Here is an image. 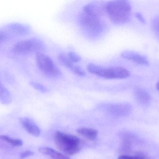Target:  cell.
Segmentation results:
<instances>
[{
    "instance_id": "obj_1",
    "label": "cell",
    "mask_w": 159,
    "mask_h": 159,
    "mask_svg": "<svg viewBox=\"0 0 159 159\" xmlns=\"http://www.w3.org/2000/svg\"><path fill=\"white\" fill-rule=\"evenodd\" d=\"M78 20L82 32L89 39H98L106 30V24L102 17L87 13L83 10L80 13Z\"/></svg>"
},
{
    "instance_id": "obj_2",
    "label": "cell",
    "mask_w": 159,
    "mask_h": 159,
    "mask_svg": "<svg viewBox=\"0 0 159 159\" xmlns=\"http://www.w3.org/2000/svg\"><path fill=\"white\" fill-rule=\"evenodd\" d=\"M132 7L126 0L109 1L106 4V14L114 24L121 25L129 22L131 18Z\"/></svg>"
},
{
    "instance_id": "obj_3",
    "label": "cell",
    "mask_w": 159,
    "mask_h": 159,
    "mask_svg": "<svg viewBox=\"0 0 159 159\" xmlns=\"http://www.w3.org/2000/svg\"><path fill=\"white\" fill-rule=\"evenodd\" d=\"M87 69L91 73L107 79H123L130 75L129 71L122 67H107L89 63Z\"/></svg>"
},
{
    "instance_id": "obj_4",
    "label": "cell",
    "mask_w": 159,
    "mask_h": 159,
    "mask_svg": "<svg viewBox=\"0 0 159 159\" xmlns=\"http://www.w3.org/2000/svg\"><path fill=\"white\" fill-rule=\"evenodd\" d=\"M55 140L59 149L67 155H75L80 150V140L77 136L57 131Z\"/></svg>"
},
{
    "instance_id": "obj_5",
    "label": "cell",
    "mask_w": 159,
    "mask_h": 159,
    "mask_svg": "<svg viewBox=\"0 0 159 159\" xmlns=\"http://www.w3.org/2000/svg\"><path fill=\"white\" fill-rule=\"evenodd\" d=\"M45 48V45L42 40L33 37L16 43L12 48V51L16 54L28 55L34 52H42Z\"/></svg>"
},
{
    "instance_id": "obj_6",
    "label": "cell",
    "mask_w": 159,
    "mask_h": 159,
    "mask_svg": "<svg viewBox=\"0 0 159 159\" xmlns=\"http://www.w3.org/2000/svg\"><path fill=\"white\" fill-rule=\"evenodd\" d=\"M36 64L39 70L46 76L51 78L60 77L61 72L53 60L42 52L36 53Z\"/></svg>"
},
{
    "instance_id": "obj_7",
    "label": "cell",
    "mask_w": 159,
    "mask_h": 159,
    "mask_svg": "<svg viewBox=\"0 0 159 159\" xmlns=\"http://www.w3.org/2000/svg\"><path fill=\"white\" fill-rule=\"evenodd\" d=\"M106 109L111 115L123 116L129 115L132 110V105L127 103H117L106 105Z\"/></svg>"
},
{
    "instance_id": "obj_8",
    "label": "cell",
    "mask_w": 159,
    "mask_h": 159,
    "mask_svg": "<svg viewBox=\"0 0 159 159\" xmlns=\"http://www.w3.org/2000/svg\"><path fill=\"white\" fill-rule=\"evenodd\" d=\"M106 2L95 1L86 5L82 10L87 13L102 17L106 14Z\"/></svg>"
},
{
    "instance_id": "obj_9",
    "label": "cell",
    "mask_w": 159,
    "mask_h": 159,
    "mask_svg": "<svg viewBox=\"0 0 159 159\" xmlns=\"http://www.w3.org/2000/svg\"><path fill=\"white\" fill-rule=\"evenodd\" d=\"M120 56L123 58L133 62L139 65L148 66L149 61L144 55L131 50H125L121 52Z\"/></svg>"
},
{
    "instance_id": "obj_10",
    "label": "cell",
    "mask_w": 159,
    "mask_h": 159,
    "mask_svg": "<svg viewBox=\"0 0 159 159\" xmlns=\"http://www.w3.org/2000/svg\"><path fill=\"white\" fill-rule=\"evenodd\" d=\"M5 29L9 33L16 35H26L30 32V27L29 25L20 22H11L7 24Z\"/></svg>"
},
{
    "instance_id": "obj_11",
    "label": "cell",
    "mask_w": 159,
    "mask_h": 159,
    "mask_svg": "<svg viewBox=\"0 0 159 159\" xmlns=\"http://www.w3.org/2000/svg\"><path fill=\"white\" fill-rule=\"evenodd\" d=\"M19 121L24 129L31 135L38 137L41 134L40 128L31 119L28 117L21 118L20 119Z\"/></svg>"
},
{
    "instance_id": "obj_12",
    "label": "cell",
    "mask_w": 159,
    "mask_h": 159,
    "mask_svg": "<svg viewBox=\"0 0 159 159\" xmlns=\"http://www.w3.org/2000/svg\"><path fill=\"white\" fill-rule=\"evenodd\" d=\"M58 59L61 63L71 70L75 74L79 76H84L86 75V73L84 71H83L78 65L75 64L74 63L68 58L67 55L63 53H60L58 56Z\"/></svg>"
},
{
    "instance_id": "obj_13",
    "label": "cell",
    "mask_w": 159,
    "mask_h": 159,
    "mask_svg": "<svg viewBox=\"0 0 159 159\" xmlns=\"http://www.w3.org/2000/svg\"><path fill=\"white\" fill-rule=\"evenodd\" d=\"M134 92L136 101L140 105L148 106L151 103V96L144 89L137 87L134 89Z\"/></svg>"
},
{
    "instance_id": "obj_14",
    "label": "cell",
    "mask_w": 159,
    "mask_h": 159,
    "mask_svg": "<svg viewBox=\"0 0 159 159\" xmlns=\"http://www.w3.org/2000/svg\"><path fill=\"white\" fill-rule=\"evenodd\" d=\"M39 152L43 155L50 157L52 159H70L68 156H65L52 148L48 147H41Z\"/></svg>"
},
{
    "instance_id": "obj_15",
    "label": "cell",
    "mask_w": 159,
    "mask_h": 159,
    "mask_svg": "<svg viewBox=\"0 0 159 159\" xmlns=\"http://www.w3.org/2000/svg\"><path fill=\"white\" fill-rule=\"evenodd\" d=\"M77 132L81 136L91 141L95 140L98 136V131L90 128H79L77 129Z\"/></svg>"
},
{
    "instance_id": "obj_16",
    "label": "cell",
    "mask_w": 159,
    "mask_h": 159,
    "mask_svg": "<svg viewBox=\"0 0 159 159\" xmlns=\"http://www.w3.org/2000/svg\"><path fill=\"white\" fill-rule=\"evenodd\" d=\"M12 101V96L10 91L0 81V103L8 105Z\"/></svg>"
},
{
    "instance_id": "obj_17",
    "label": "cell",
    "mask_w": 159,
    "mask_h": 159,
    "mask_svg": "<svg viewBox=\"0 0 159 159\" xmlns=\"http://www.w3.org/2000/svg\"><path fill=\"white\" fill-rule=\"evenodd\" d=\"M0 139L14 146H21L23 145V142L20 139H14L5 135H0Z\"/></svg>"
},
{
    "instance_id": "obj_18",
    "label": "cell",
    "mask_w": 159,
    "mask_h": 159,
    "mask_svg": "<svg viewBox=\"0 0 159 159\" xmlns=\"http://www.w3.org/2000/svg\"><path fill=\"white\" fill-rule=\"evenodd\" d=\"M152 30L159 40V16L155 17L151 22Z\"/></svg>"
},
{
    "instance_id": "obj_19",
    "label": "cell",
    "mask_w": 159,
    "mask_h": 159,
    "mask_svg": "<svg viewBox=\"0 0 159 159\" xmlns=\"http://www.w3.org/2000/svg\"><path fill=\"white\" fill-rule=\"evenodd\" d=\"M30 85L34 88L35 89L42 92H47L48 91L46 87H45L43 84L38 83V82L31 81L30 82Z\"/></svg>"
},
{
    "instance_id": "obj_20",
    "label": "cell",
    "mask_w": 159,
    "mask_h": 159,
    "mask_svg": "<svg viewBox=\"0 0 159 159\" xmlns=\"http://www.w3.org/2000/svg\"><path fill=\"white\" fill-rule=\"evenodd\" d=\"M10 34L6 30H0V43L7 41L10 38Z\"/></svg>"
},
{
    "instance_id": "obj_21",
    "label": "cell",
    "mask_w": 159,
    "mask_h": 159,
    "mask_svg": "<svg viewBox=\"0 0 159 159\" xmlns=\"http://www.w3.org/2000/svg\"><path fill=\"white\" fill-rule=\"evenodd\" d=\"M67 56H68V58L74 63L79 62V61L81 60V58H80V56L78 55L77 53L73 52V51L69 52Z\"/></svg>"
},
{
    "instance_id": "obj_22",
    "label": "cell",
    "mask_w": 159,
    "mask_h": 159,
    "mask_svg": "<svg viewBox=\"0 0 159 159\" xmlns=\"http://www.w3.org/2000/svg\"><path fill=\"white\" fill-rule=\"evenodd\" d=\"M117 159H145L144 157L140 155L129 156V155H122L120 156Z\"/></svg>"
},
{
    "instance_id": "obj_23",
    "label": "cell",
    "mask_w": 159,
    "mask_h": 159,
    "mask_svg": "<svg viewBox=\"0 0 159 159\" xmlns=\"http://www.w3.org/2000/svg\"><path fill=\"white\" fill-rule=\"evenodd\" d=\"M34 154V153L30 150H26L20 154V158L22 159L26 158L33 156Z\"/></svg>"
},
{
    "instance_id": "obj_24",
    "label": "cell",
    "mask_w": 159,
    "mask_h": 159,
    "mask_svg": "<svg viewBox=\"0 0 159 159\" xmlns=\"http://www.w3.org/2000/svg\"><path fill=\"white\" fill-rule=\"evenodd\" d=\"M135 16H136V18L140 22H141L143 24H145V19L143 15L141 13L137 12V13H135Z\"/></svg>"
},
{
    "instance_id": "obj_25",
    "label": "cell",
    "mask_w": 159,
    "mask_h": 159,
    "mask_svg": "<svg viewBox=\"0 0 159 159\" xmlns=\"http://www.w3.org/2000/svg\"><path fill=\"white\" fill-rule=\"evenodd\" d=\"M157 88L158 90L159 91V81L157 82Z\"/></svg>"
}]
</instances>
